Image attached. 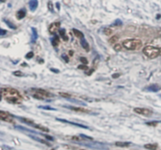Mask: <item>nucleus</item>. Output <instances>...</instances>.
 <instances>
[{
    "label": "nucleus",
    "instance_id": "nucleus-13",
    "mask_svg": "<svg viewBox=\"0 0 161 150\" xmlns=\"http://www.w3.org/2000/svg\"><path fill=\"white\" fill-rule=\"evenodd\" d=\"M16 16H17V19L18 20L23 19L24 17L26 16V10H25V9H21V10H20L19 11H17Z\"/></svg>",
    "mask_w": 161,
    "mask_h": 150
},
{
    "label": "nucleus",
    "instance_id": "nucleus-7",
    "mask_svg": "<svg viewBox=\"0 0 161 150\" xmlns=\"http://www.w3.org/2000/svg\"><path fill=\"white\" fill-rule=\"evenodd\" d=\"M56 119L58 121H60V122H62V123H65V124H71V125H73V126H76V127H79L80 128L89 129V127H86V126H85V125H83V124H77V123H74V122H71V121H68V120H67V119H64L56 118Z\"/></svg>",
    "mask_w": 161,
    "mask_h": 150
},
{
    "label": "nucleus",
    "instance_id": "nucleus-20",
    "mask_svg": "<svg viewBox=\"0 0 161 150\" xmlns=\"http://www.w3.org/2000/svg\"><path fill=\"white\" fill-rule=\"evenodd\" d=\"M32 43H35L36 39H38V33H37V30L35 28H32Z\"/></svg>",
    "mask_w": 161,
    "mask_h": 150
},
{
    "label": "nucleus",
    "instance_id": "nucleus-21",
    "mask_svg": "<svg viewBox=\"0 0 161 150\" xmlns=\"http://www.w3.org/2000/svg\"><path fill=\"white\" fill-rule=\"evenodd\" d=\"M59 33H60V35H61V36L63 38V39L64 40V41H67L68 39V36L66 35V32H65V29H64V28H61V29H60L59 30Z\"/></svg>",
    "mask_w": 161,
    "mask_h": 150
},
{
    "label": "nucleus",
    "instance_id": "nucleus-32",
    "mask_svg": "<svg viewBox=\"0 0 161 150\" xmlns=\"http://www.w3.org/2000/svg\"><path fill=\"white\" fill-rule=\"evenodd\" d=\"M80 137H83V138L85 139H87V140H90V141H93L94 138L92 137H90V136H86L85 134H80Z\"/></svg>",
    "mask_w": 161,
    "mask_h": 150
},
{
    "label": "nucleus",
    "instance_id": "nucleus-19",
    "mask_svg": "<svg viewBox=\"0 0 161 150\" xmlns=\"http://www.w3.org/2000/svg\"><path fill=\"white\" fill-rule=\"evenodd\" d=\"M29 137H32V139H34V140H35V141H37V142H39L43 143V144H45V145H48V146H50V143H49V142H47L46 141H45V140H44V139L39 138V137H35V136H33V135H29Z\"/></svg>",
    "mask_w": 161,
    "mask_h": 150
},
{
    "label": "nucleus",
    "instance_id": "nucleus-24",
    "mask_svg": "<svg viewBox=\"0 0 161 150\" xmlns=\"http://www.w3.org/2000/svg\"><path fill=\"white\" fill-rule=\"evenodd\" d=\"M158 124H159V122H158V121H152V122H147V123H145L146 125L151 126V127H156Z\"/></svg>",
    "mask_w": 161,
    "mask_h": 150
},
{
    "label": "nucleus",
    "instance_id": "nucleus-10",
    "mask_svg": "<svg viewBox=\"0 0 161 150\" xmlns=\"http://www.w3.org/2000/svg\"><path fill=\"white\" fill-rule=\"evenodd\" d=\"M28 4H29V8H30V10L32 11H35L38 7L39 2L37 0H30L28 2Z\"/></svg>",
    "mask_w": 161,
    "mask_h": 150
},
{
    "label": "nucleus",
    "instance_id": "nucleus-9",
    "mask_svg": "<svg viewBox=\"0 0 161 150\" xmlns=\"http://www.w3.org/2000/svg\"><path fill=\"white\" fill-rule=\"evenodd\" d=\"M160 90V86L157 84H152L145 88V91H150V92H157V91H159Z\"/></svg>",
    "mask_w": 161,
    "mask_h": 150
},
{
    "label": "nucleus",
    "instance_id": "nucleus-6",
    "mask_svg": "<svg viewBox=\"0 0 161 150\" xmlns=\"http://www.w3.org/2000/svg\"><path fill=\"white\" fill-rule=\"evenodd\" d=\"M0 118L2 121L7 122V123H13V119L10 113L6 112L4 111L0 112Z\"/></svg>",
    "mask_w": 161,
    "mask_h": 150
},
{
    "label": "nucleus",
    "instance_id": "nucleus-35",
    "mask_svg": "<svg viewBox=\"0 0 161 150\" xmlns=\"http://www.w3.org/2000/svg\"><path fill=\"white\" fill-rule=\"evenodd\" d=\"M78 68H79V69H83V70H87V69H89L88 67H87V66H86V65H79V66H78Z\"/></svg>",
    "mask_w": 161,
    "mask_h": 150
},
{
    "label": "nucleus",
    "instance_id": "nucleus-15",
    "mask_svg": "<svg viewBox=\"0 0 161 150\" xmlns=\"http://www.w3.org/2000/svg\"><path fill=\"white\" fill-rule=\"evenodd\" d=\"M32 127H33L36 128V129H39V130H40L42 131H44V132H49L50 131L49 129L47 128V127H44V126H43V125H40V124H33L32 125Z\"/></svg>",
    "mask_w": 161,
    "mask_h": 150
},
{
    "label": "nucleus",
    "instance_id": "nucleus-39",
    "mask_svg": "<svg viewBox=\"0 0 161 150\" xmlns=\"http://www.w3.org/2000/svg\"><path fill=\"white\" fill-rule=\"evenodd\" d=\"M120 75L119 73H116V74H113L112 75V78H114V79H116V78H119L120 77Z\"/></svg>",
    "mask_w": 161,
    "mask_h": 150
},
{
    "label": "nucleus",
    "instance_id": "nucleus-17",
    "mask_svg": "<svg viewBox=\"0 0 161 150\" xmlns=\"http://www.w3.org/2000/svg\"><path fill=\"white\" fill-rule=\"evenodd\" d=\"M17 118H18L21 122L25 123V124H28V125H31L32 126L33 124H35L34 121L32 120V119H31L24 118V117H17Z\"/></svg>",
    "mask_w": 161,
    "mask_h": 150
},
{
    "label": "nucleus",
    "instance_id": "nucleus-38",
    "mask_svg": "<svg viewBox=\"0 0 161 150\" xmlns=\"http://www.w3.org/2000/svg\"><path fill=\"white\" fill-rule=\"evenodd\" d=\"M6 32H7L6 30H5V29H1V32H0V35H1V36H3L4 35L6 34Z\"/></svg>",
    "mask_w": 161,
    "mask_h": 150
},
{
    "label": "nucleus",
    "instance_id": "nucleus-31",
    "mask_svg": "<svg viewBox=\"0 0 161 150\" xmlns=\"http://www.w3.org/2000/svg\"><path fill=\"white\" fill-rule=\"evenodd\" d=\"M13 75L15 76H24L23 72H20V71H16V72H14Z\"/></svg>",
    "mask_w": 161,
    "mask_h": 150
},
{
    "label": "nucleus",
    "instance_id": "nucleus-42",
    "mask_svg": "<svg viewBox=\"0 0 161 150\" xmlns=\"http://www.w3.org/2000/svg\"><path fill=\"white\" fill-rule=\"evenodd\" d=\"M56 7H57V8H58V10H60V3H59V2H57V3H56Z\"/></svg>",
    "mask_w": 161,
    "mask_h": 150
},
{
    "label": "nucleus",
    "instance_id": "nucleus-40",
    "mask_svg": "<svg viewBox=\"0 0 161 150\" xmlns=\"http://www.w3.org/2000/svg\"><path fill=\"white\" fill-rule=\"evenodd\" d=\"M62 58H63L65 60V61H66V62L68 61V57H67L66 55H62Z\"/></svg>",
    "mask_w": 161,
    "mask_h": 150
},
{
    "label": "nucleus",
    "instance_id": "nucleus-3",
    "mask_svg": "<svg viewBox=\"0 0 161 150\" xmlns=\"http://www.w3.org/2000/svg\"><path fill=\"white\" fill-rule=\"evenodd\" d=\"M143 53L148 58H156L161 55V48L153 46H147L143 49Z\"/></svg>",
    "mask_w": 161,
    "mask_h": 150
},
{
    "label": "nucleus",
    "instance_id": "nucleus-36",
    "mask_svg": "<svg viewBox=\"0 0 161 150\" xmlns=\"http://www.w3.org/2000/svg\"><path fill=\"white\" fill-rule=\"evenodd\" d=\"M104 32H105V34L107 35H109L112 34V30L109 29V28L105 29V30H104Z\"/></svg>",
    "mask_w": 161,
    "mask_h": 150
},
{
    "label": "nucleus",
    "instance_id": "nucleus-33",
    "mask_svg": "<svg viewBox=\"0 0 161 150\" xmlns=\"http://www.w3.org/2000/svg\"><path fill=\"white\" fill-rule=\"evenodd\" d=\"M59 94H60L61 97L65 98H70V97H71V95L67 94V93H60Z\"/></svg>",
    "mask_w": 161,
    "mask_h": 150
},
{
    "label": "nucleus",
    "instance_id": "nucleus-5",
    "mask_svg": "<svg viewBox=\"0 0 161 150\" xmlns=\"http://www.w3.org/2000/svg\"><path fill=\"white\" fill-rule=\"evenodd\" d=\"M135 112L139 114V115H142L146 117H149L153 115V111L148 109H144V108H135L134 109Z\"/></svg>",
    "mask_w": 161,
    "mask_h": 150
},
{
    "label": "nucleus",
    "instance_id": "nucleus-22",
    "mask_svg": "<svg viewBox=\"0 0 161 150\" xmlns=\"http://www.w3.org/2000/svg\"><path fill=\"white\" fill-rule=\"evenodd\" d=\"M59 42H60V40H59V37L58 36V35H55L54 37L51 39V43H52V45L53 46H57L59 43Z\"/></svg>",
    "mask_w": 161,
    "mask_h": 150
},
{
    "label": "nucleus",
    "instance_id": "nucleus-43",
    "mask_svg": "<svg viewBox=\"0 0 161 150\" xmlns=\"http://www.w3.org/2000/svg\"><path fill=\"white\" fill-rule=\"evenodd\" d=\"M5 1H6V0H1V2H4Z\"/></svg>",
    "mask_w": 161,
    "mask_h": 150
},
{
    "label": "nucleus",
    "instance_id": "nucleus-37",
    "mask_svg": "<svg viewBox=\"0 0 161 150\" xmlns=\"http://www.w3.org/2000/svg\"><path fill=\"white\" fill-rule=\"evenodd\" d=\"M42 135L45 137L47 140H50V141H53V137H51V136H49V135H47V134H42Z\"/></svg>",
    "mask_w": 161,
    "mask_h": 150
},
{
    "label": "nucleus",
    "instance_id": "nucleus-27",
    "mask_svg": "<svg viewBox=\"0 0 161 150\" xmlns=\"http://www.w3.org/2000/svg\"><path fill=\"white\" fill-rule=\"evenodd\" d=\"M117 40H118V36H117V35H114V36L112 37L109 39V43H115Z\"/></svg>",
    "mask_w": 161,
    "mask_h": 150
},
{
    "label": "nucleus",
    "instance_id": "nucleus-34",
    "mask_svg": "<svg viewBox=\"0 0 161 150\" xmlns=\"http://www.w3.org/2000/svg\"><path fill=\"white\" fill-rule=\"evenodd\" d=\"M48 9H49L50 11H51L52 13H53V7L52 2H48Z\"/></svg>",
    "mask_w": 161,
    "mask_h": 150
},
{
    "label": "nucleus",
    "instance_id": "nucleus-12",
    "mask_svg": "<svg viewBox=\"0 0 161 150\" xmlns=\"http://www.w3.org/2000/svg\"><path fill=\"white\" fill-rule=\"evenodd\" d=\"M80 43H81V46L86 51H89L90 50V46H89V44L87 43V41L86 40L85 38H83L81 39V40H80Z\"/></svg>",
    "mask_w": 161,
    "mask_h": 150
},
{
    "label": "nucleus",
    "instance_id": "nucleus-8",
    "mask_svg": "<svg viewBox=\"0 0 161 150\" xmlns=\"http://www.w3.org/2000/svg\"><path fill=\"white\" fill-rule=\"evenodd\" d=\"M65 108H67V109H69L72 111H76V112H83V113H88L90 112V110L88 109H86L84 108H82V107H74V106H64Z\"/></svg>",
    "mask_w": 161,
    "mask_h": 150
},
{
    "label": "nucleus",
    "instance_id": "nucleus-2",
    "mask_svg": "<svg viewBox=\"0 0 161 150\" xmlns=\"http://www.w3.org/2000/svg\"><path fill=\"white\" fill-rule=\"evenodd\" d=\"M123 46L128 50H135L140 49L142 46V43L140 39H127L126 40H123L122 43Z\"/></svg>",
    "mask_w": 161,
    "mask_h": 150
},
{
    "label": "nucleus",
    "instance_id": "nucleus-41",
    "mask_svg": "<svg viewBox=\"0 0 161 150\" xmlns=\"http://www.w3.org/2000/svg\"><path fill=\"white\" fill-rule=\"evenodd\" d=\"M50 71H52V72H55V73H58L59 72V71L56 70L55 68H50Z\"/></svg>",
    "mask_w": 161,
    "mask_h": 150
},
{
    "label": "nucleus",
    "instance_id": "nucleus-28",
    "mask_svg": "<svg viewBox=\"0 0 161 150\" xmlns=\"http://www.w3.org/2000/svg\"><path fill=\"white\" fill-rule=\"evenodd\" d=\"M113 48H114V50L116 51H120V50H121V49H122V46L120 44H115Z\"/></svg>",
    "mask_w": 161,
    "mask_h": 150
},
{
    "label": "nucleus",
    "instance_id": "nucleus-4",
    "mask_svg": "<svg viewBox=\"0 0 161 150\" xmlns=\"http://www.w3.org/2000/svg\"><path fill=\"white\" fill-rule=\"evenodd\" d=\"M33 97L35 98H38V99H44L46 98L53 97V95L52 94H50V93H48L46 91L39 89V90H36V93L33 95Z\"/></svg>",
    "mask_w": 161,
    "mask_h": 150
},
{
    "label": "nucleus",
    "instance_id": "nucleus-26",
    "mask_svg": "<svg viewBox=\"0 0 161 150\" xmlns=\"http://www.w3.org/2000/svg\"><path fill=\"white\" fill-rule=\"evenodd\" d=\"M122 24H123V22H122L120 19H116L115 20V22L112 24V26L113 25L114 26H120V25H122Z\"/></svg>",
    "mask_w": 161,
    "mask_h": 150
},
{
    "label": "nucleus",
    "instance_id": "nucleus-14",
    "mask_svg": "<svg viewBox=\"0 0 161 150\" xmlns=\"http://www.w3.org/2000/svg\"><path fill=\"white\" fill-rule=\"evenodd\" d=\"M131 142H116L115 143V145L117 146V147H123V148H125V147H129L130 145H131Z\"/></svg>",
    "mask_w": 161,
    "mask_h": 150
},
{
    "label": "nucleus",
    "instance_id": "nucleus-11",
    "mask_svg": "<svg viewBox=\"0 0 161 150\" xmlns=\"http://www.w3.org/2000/svg\"><path fill=\"white\" fill-rule=\"evenodd\" d=\"M60 25H61L60 22H55V23L51 24L50 26V32L51 33H54L57 30L60 28Z\"/></svg>",
    "mask_w": 161,
    "mask_h": 150
},
{
    "label": "nucleus",
    "instance_id": "nucleus-30",
    "mask_svg": "<svg viewBox=\"0 0 161 150\" xmlns=\"http://www.w3.org/2000/svg\"><path fill=\"white\" fill-rule=\"evenodd\" d=\"M80 61H81V62L83 63V65H87L88 64V61L87 59H86V58H84V57H82V58H80Z\"/></svg>",
    "mask_w": 161,
    "mask_h": 150
},
{
    "label": "nucleus",
    "instance_id": "nucleus-23",
    "mask_svg": "<svg viewBox=\"0 0 161 150\" xmlns=\"http://www.w3.org/2000/svg\"><path fill=\"white\" fill-rule=\"evenodd\" d=\"M3 21H4V22L9 26V28H12V29H16V28H17V26H15V25H13V24L12 23V22H10V20L4 19V20H3Z\"/></svg>",
    "mask_w": 161,
    "mask_h": 150
},
{
    "label": "nucleus",
    "instance_id": "nucleus-44",
    "mask_svg": "<svg viewBox=\"0 0 161 150\" xmlns=\"http://www.w3.org/2000/svg\"><path fill=\"white\" fill-rule=\"evenodd\" d=\"M51 150H55V149H52Z\"/></svg>",
    "mask_w": 161,
    "mask_h": 150
},
{
    "label": "nucleus",
    "instance_id": "nucleus-1",
    "mask_svg": "<svg viewBox=\"0 0 161 150\" xmlns=\"http://www.w3.org/2000/svg\"><path fill=\"white\" fill-rule=\"evenodd\" d=\"M2 97L4 98L8 102L13 104H20L22 101V98L20 93L16 89L6 87L1 89Z\"/></svg>",
    "mask_w": 161,
    "mask_h": 150
},
{
    "label": "nucleus",
    "instance_id": "nucleus-16",
    "mask_svg": "<svg viewBox=\"0 0 161 150\" xmlns=\"http://www.w3.org/2000/svg\"><path fill=\"white\" fill-rule=\"evenodd\" d=\"M72 32L74 33V35H76V37L80 39H83V38H84V35H83V33L82 32H80L79 30L76 29V28H73L72 29Z\"/></svg>",
    "mask_w": 161,
    "mask_h": 150
},
{
    "label": "nucleus",
    "instance_id": "nucleus-29",
    "mask_svg": "<svg viewBox=\"0 0 161 150\" xmlns=\"http://www.w3.org/2000/svg\"><path fill=\"white\" fill-rule=\"evenodd\" d=\"M33 56H34V53L31 51V52H28V53H27L26 56H25V58L27 59H31V58H33Z\"/></svg>",
    "mask_w": 161,
    "mask_h": 150
},
{
    "label": "nucleus",
    "instance_id": "nucleus-25",
    "mask_svg": "<svg viewBox=\"0 0 161 150\" xmlns=\"http://www.w3.org/2000/svg\"><path fill=\"white\" fill-rule=\"evenodd\" d=\"M39 109H43L45 110H52V111H57L56 109H53V108L50 107V106H39Z\"/></svg>",
    "mask_w": 161,
    "mask_h": 150
},
{
    "label": "nucleus",
    "instance_id": "nucleus-18",
    "mask_svg": "<svg viewBox=\"0 0 161 150\" xmlns=\"http://www.w3.org/2000/svg\"><path fill=\"white\" fill-rule=\"evenodd\" d=\"M145 149H148V150H156L158 148L157 144H146L144 145Z\"/></svg>",
    "mask_w": 161,
    "mask_h": 150
}]
</instances>
